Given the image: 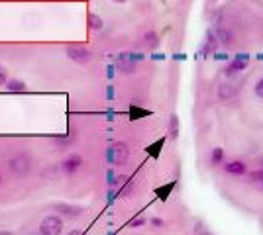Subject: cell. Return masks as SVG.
<instances>
[{"instance_id":"cell-1","label":"cell","mask_w":263,"mask_h":235,"mask_svg":"<svg viewBox=\"0 0 263 235\" xmlns=\"http://www.w3.org/2000/svg\"><path fill=\"white\" fill-rule=\"evenodd\" d=\"M128 155H130V149H128V145H126L124 141H116V143H112V145L106 149V161H108V165H112V167L124 165V163L128 161Z\"/></svg>"},{"instance_id":"cell-2","label":"cell","mask_w":263,"mask_h":235,"mask_svg":"<svg viewBox=\"0 0 263 235\" xmlns=\"http://www.w3.org/2000/svg\"><path fill=\"white\" fill-rule=\"evenodd\" d=\"M8 169L14 177H26L32 169V159L26 153H16L14 157H10L8 161Z\"/></svg>"},{"instance_id":"cell-3","label":"cell","mask_w":263,"mask_h":235,"mask_svg":"<svg viewBox=\"0 0 263 235\" xmlns=\"http://www.w3.org/2000/svg\"><path fill=\"white\" fill-rule=\"evenodd\" d=\"M40 235H61L63 232V220L61 216L57 214H52V216H46L40 224Z\"/></svg>"},{"instance_id":"cell-4","label":"cell","mask_w":263,"mask_h":235,"mask_svg":"<svg viewBox=\"0 0 263 235\" xmlns=\"http://www.w3.org/2000/svg\"><path fill=\"white\" fill-rule=\"evenodd\" d=\"M80 167H82V157L77 155V153H71V155H67L61 161V171H63L65 175H75V173H79Z\"/></svg>"},{"instance_id":"cell-5","label":"cell","mask_w":263,"mask_h":235,"mask_svg":"<svg viewBox=\"0 0 263 235\" xmlns=\"http://www.w3.org/2000/svg\"><path fill=\"white\" fill-rule=\"evenodd\" d=\"M65 51H67L71 61H75L79 65H86L90 61V51L86 47H82V45H69Z\"/></svg>"},{"instance_id":"cell-6","label":"cell","mask_w":263,"mask_h":235,"mask_svg":"<svg viewBox=\"0 0 263 235\" xmlns=\"http://www.w3.org/2000/svg\"><path fill=\"white\" fill-rule=\"evenodd\" d=\"M53 212L61 214V216H67V218H77L82 208L80 206H71V204H53Z\"/></svg>"},{"instance_id":"cell-7","label":"cell","mask_w":263,"mask_h":235,"mask_svg":"<svg viewBox=\"0 0 263 235\" xmlns=\"http://www.w3.org/2000/svg\"><path fill=\"white\" fill-rule=\"evenodd\" d=\"M224 171H226L228 175L242 177V175H246V173H248V165H246L244 161H230V163H226V165H224Z\"/></svg>"},{"instance_id":"cell-8","label":"cell","mask_w":263,"mask_h":235,"mask_svg":"<svg viewBox=\"0 0 263 235\" xmlns=\"http://www.w3.org/2000/svg\"><path fill=\"white\" fill-rule=\"evenodd\" d=\"M238 92V88L232 84V82H220L218 84V98L220 100H230V98H234Z\"/></svg>"},{"instance_id":"cell-9","label":"cell","mask_w":263,"mask_h":235,"mask_svg":"<svg viewBox=\"0 0 263 235\" xmlns=\"http://www.w3.org/2000/svg\"><path fill=\"white\" fill-rule=\"evenodd\" d=\"M6 90L8 92H12V94H22V92H26L28 86L24 80H20V78H10L8 82H6Z\"/></svg>"},{"instance_id":"cell-10","label":"cell","mask_w":263,"mask_h":235,"mask_svg":"<svg viewBox=\"0 0 263 235\" xmlns=\"http://www.w3.org/2000/svg\"><path fill=\"white\" fill-rule=\"evenodd\" d=\"M246 67H248V63L238 61V59H232V61L228 63V67L224 69V75H226V77H234V75H238L240 71H246Z\"/></svg>"},{"instance_id":"cell-11","label":"cell","mask_w":263,"mask_h":235,"mask_svg":"<svg viewBox=\"0 0 263 235\" xmlns=\"http://www.w3.org/2000/svg\"><path fill=\"white\" fill-rule=\"evenodd\" d=\"M177 186V181H171L169 184H165V186H159V188H156V196H158L159 200H167L169 196H171V192H173V188Z\"/></svg>"},{"instance_id":"cell-12","label":"cell","mask_w":263,"mask_h":235,"mask_svg":"<svg viewBox=\"0 0 263 235\" xmlns=\"http://www.w3.org/2000/svg\"><path fill=\"white\" fill-rule=\"evenodd\" d=\"M86 24L90 29H94V31H100L102 27H104V20L98 16V14H92V12H88V16H86Z\"/></svg>"},{"instance_id":"cell-13","label":"cell","mask_w":263,"mask_h":235,"mask_svg":"<svg viewBox=\"0 0 263 235\" xmlns=\"http://www.w3.org/2000/svg\"><path fill=\"white\" fill-rule=\"evenodd\" d=\"M179 130H181V126H179V118H177V114H171V118H169V126H167V133H169V137H171V139H177Z\"/></svg>"},{"instance_id":"cell-14","label":"cell","mask_w":263,"mask_h":235,"mask_svg":"<svg viewBox=\"0 0 263 235\" xmlns=\"http://www.w3.org/2000/svg\"><path fill=\"white\" fill-rule=\"evenodd\" d=\"M144 43H146L150 49H158L159 35L156 33V31H146V33H144Z\"/></svg>"},{"instance_id":"cell-15","label":"cell","mask_w":263,"mask_h":235,"mask_svg":"<svg viewBox=\"0 0 263 235\" xmlns=\"http://www.w3.org/2000/svg\"><path fill=\"white\" fill-rule=\"evenodd\" d=\"M163 145H165V137H161V139H158L156 143L148 145L146 151H148V155H152L154 159H158V157L161 155V147H163Z\"/></svg>"},{"instance_id":"cell-16","label":"cell","mask_w":263,"mask_h":235,"mask_svg":"<svg viewBox=\"0 0 263 235\" xmlns=\"http://www.w3.org/2000/svg\"><path fill=\"white\" fill-rule=\"evenodd\" d=\"M248 179H250V183L254 184V186H258V188H262L263 190V169H256V171H252L250 175H248Z\"/></svg>"},{"instance_id":"cell-17","label":"cell","mask_w":263,"mask_h":235,"mask_svg":"<svg viewBox=\"0 0 263 235\" xmlns=\"http://www.w3.org/2000/svg\"><path fill=\"white\" fill-rule=\"evenodd\" d=\"M224 163V149L222 147H214L210 151V165L212 167H220Z\"/></svg>"},{"instance_id":"cell-18","label":"cell","mask_w":263,"mask_h":235,"mask_svg":"<svg viewBox=\"0 0 263 235\" xmlns=\"http://www.w3.org/2000/svg\"><path fill=\"white\" fill-rule=\"evenodd\" d=\"M146 116H150V110L140 108V106L136 104L130 106V120H142V118H146Z\"/></svg>"},{"instance_id":"cell-19","label":"cell","mask_w":263,"mask_h":235,"mask_svg":"<svg viewBox=\"0 0 263 235\" xmlns=\"http://www.w3.org/2000/svg\"><path fill=\"white\" fill-rule=\"evenodd\" d=\"M122 181H126V179H124V177H116L114 169H108V173H106V183H108V188H116V184L122 183Z\"/></svg>"},{"instance_id":"cell-20","label":"cell","mask_w":263,"mask_h":235,"mask_svg":"<svg viewBox=\"0 0 263 235\" xmlns=\"http://www.w3.org/2000/svg\"><path fill=\"white\" fill-rule=\"evenodd\" d=\"M216 37H218L220 43H224V45H230V41H232V33H230L228 29H224V27H220V29L216 31Z\"/></svg>"},{"instance_id":"cell-21","label":"cell","mask_w":263,"mask_h":235,"mask_svg":"<svg viewBox=\"0 0 263 235\" xmlns=\"http://www.w3.org/2000/svg\"><path fill=\"white\" fill-rule=\"evenodd\" d=\"M192 232H194V235H214L210 230H208V228H206V226L202 224V222H196V224H194V230H192Z\"/></svg>"},{"instance_id":"cell-22","label":"cell","mask_w":263,"mask_h":235,"mask_svg":"<svg viewBox=\"0 0 263 235\" xmlns=\"http://www.w3.org/2000/svg\"><path fill=\"white\" fill-rule=\"evenodd\" d=\"M148 224V220L146 218H142V216H138V218H134L130 224H128V228H134V230H138V228H144Z\"/></svg>"},{"instance_id":"cell-23","label":"cell","mask_w":263,"mask_h":235,"mask_svg":"<svg viewBox=\"0 0 263 235\" xmlns=\"http://www.w3.org/2000/svg\"><path fill=\"white\" fill-rule=\"evenodd\" d=\"M75 139V135H65V137H55V143L59 145V147H65V145H69L71 141Z\"/></svg>"},{"instance_id":"cell-24","label":"cell","mask_w":263,"mask_h":235,"mask_svg":"<svg viewBox=\"0 0 263 235\" xmlns=\"http://www.w3.org/2000/svg\"><path fill=\"white\" fill-rule=\"evenodd\" d=\"M118 196H120V190H116V188H108V204H114Z\"/></svg>"},{"instance_id":"cell-25","label":"cell","mask_w":263,"mask_h":235,"mask_svg":"<svg viewBox=\"0 0 263 235\" xmlns=\"http://www.w3.org/2000/svg\"><path fill=\"white\" fill-rule=\"evenodd\" d=\"M212 57H214V61H230V55L224 51H216Z\"/></svg>"},{"instance_id":"cell-26","label":"cell","mask_w":263,"mask_h":235,"mask_svg":"<svg viewBox=\"0 0 263 235\" xmlns=\"http://www.w3.org/2000/svg\"><path fill=\"white\" fill-rule=\"evenodd\" d=\"M8 80H10V78H8V71H6V69L0 65V86H4Z\"/></svg>"},{"instance_id":"cell-27","label":"cell","mask_w":263,"mask_h":235,"mask_svg":"<svg viewBox=\"0 0 263 235\" xmlns=\"http://www.w3.org/2000/svg\"><path fill=\"white\" fill-rule=\"evenodd\" d=\"M128 57H130L132 63H140L146 59V55H142V53H128Z\"/></svg>"},{"instance_id":"cell-28","label":"cell","mask_w":263,"mask_h":235,"mask_svg":"<svg viewBox=\"0 0 263 235\" xmlns=\"http://www.w3.org/2000/svg\"><path fill=\"white\" fill-rule=\"evenodd\" d=\"M234 59H238V61H244V63H250V53H244L240 51L234 55Z\"/></svg>"},{"instance_id":"cell-29","label":"cell","mask_w":263,"mask_h":235,"mask_svg":"<svg viewBox=\"0 0 263 235\" xmlns=\"http://www.w3.org/2000/svg\"><path fill=\"white\" fill-rule=\"evenodd\" d=\"M256 94H258L260 98H263V78H260V80L256 82Z\"/></svg>"},{"instance_id":"cell-30","label":"cell","mask_w":263,"mask_h":235,"mask_svg":"<svg viewBox=\"0 0 263 235\" xmlns=\"http://www.w3.org/2000/svg\"><path fill=\"white\" fill-rule=\"evenodd\" d=\"M114 96H116L114 86H112V84H108V86H106V98H108V100H114Z\"/></svg>"},{"instance_id":"cell-31","label":"cell","mask_w":263,"mask_h":235,"mask_svg":"<svg viewBox=\"0 0 263 235\" xmlns=\"http://www.w3.org/2000/svg\"><path fill=\"white\" fill-rule=\"evenodd\" d=\"M150 224H152L154 228H163V226H165V222H163L161 218H152V220H150Z\"/></svg>"},{"instance_id":"cell-32","label":"cell","mask_w":263,"mask_h":235,"mask_svg":"<svg viewBox=\"0 0 263 235\" xmlns=\"http://www.w3.org/2000/svg\"><path fill=\"white\" fill-rule=\"evenodd\" d=\"M106 71H108V73H106V77L112 80L114 75H116V65H108V69H106Z\"/></svg>"},{"instance_id":"cell-33","label":"cell","mask_w":263,"mask_h":235,"mask_svg":"<svg viewBox=\"0 0 263 235\" xmlns=\"http://www.w3.org/2000/svg\"><path fill=\"white\" fill-rule=\"evenodd\" d=\"M152 59H154V61H165L167 57H165L163 53H154V55H152Z\"/></svg>"},{"instance_id":"cell-34","label":"cell","mask_w":263,"mask_h":235,"mask_svg":"<svg viewBox=\"0 0 263 235\" xmlns=\"http://www.w3.org/2000/svg\"><path fill=\"white\" fill-rule=\"evenodd\" d=\"M173 59H175V61H184V55L183 53H175V55H173Z\"/></svg>"},{"instance_id":"cell-35","label":"cell","mask_w":263,"mask_h":235,"mask_svg":"<svg viewBox=\"0 0 263 235\" xmlns=\"http://www.w3.org/2000/svg\"><path fill=\"white\" fill-rule=\"evenodd\" d=\"M67 235H84V234H82L80 230H71V232H69Z\"/></svg>"},{"instance_id":"cell-36","label":"cell","mask_w":263,"mask_h":235,"mask_svg":"<svg viewBox=\"0 0 263 235\" xmlns=\"http://www.w3.org/2000/svg\"><path fill=\"white\" fill-rule=\"evenodd\" d=\"M0 235H16V234H12V232H6V230H4V232H0Z\"/></svg>"},{"instance_id":"cell-37","label":"cell","mask_w":263,"mask_h":235,"mask_svg":"<svg viewBox=\"0 0 263 235\" xmlns=\"http://www.w3.org/2000/svg\"><path fill=\"white\" fill-rule=\"evenodd\" d=\"M112 2H116V4H124L126 0H112Z\"/></svg>"},{"instance_id":"cell-38","label":"cell","mask_w":263,"mask_h":235,"mask_svg":"<svg viewBox=\"0 0 263 235\" xmlns=\"http://www.w3.org/2000/svg\"><path fill=\"white\" fill-rule=\"evenodd\" d=\"M258 59H260V61H263V53H260V55H258Z\"/></svg>"},{"instance_id":"cell-39","label":"cell","mask_w":263,"mask_h":235,"mask_svg":"<svg viewBox=\"0 0 263 235\" xmlns=\"http://www.w3.org/2000/svg\"><path fill=\"white\" fill-rule=\"evenodd\" d=\"M260 165H262V169H263V159H262V161H260Z\"/></svg>"},{"instance_id":"cell-40","label":"cell","mask_w":263,"mask_h":235,"mask_svg":"<svg viewBox=\"0 0 263 235\" xmlns=\"http://www.w3.org/2000/svg\"><path fill=\"white\" fill-rule=\"evenodd\" d=\"M108 235H114V234H112V232H110V234H108Z\"/></svg>"},{"instance_id":"cell-41","label":"cell","mask_w":263,"mask_h":235,"mask_svg":"<svg viewBox=\"0 0 263 235\" xmlns=\"http://www.w3.org/2000/svg\"><path fill=\"white\" fill-rule=\"evenodd\" d=\"M0 181H2V175H0Z\"/></svg>"}]
</instances>
